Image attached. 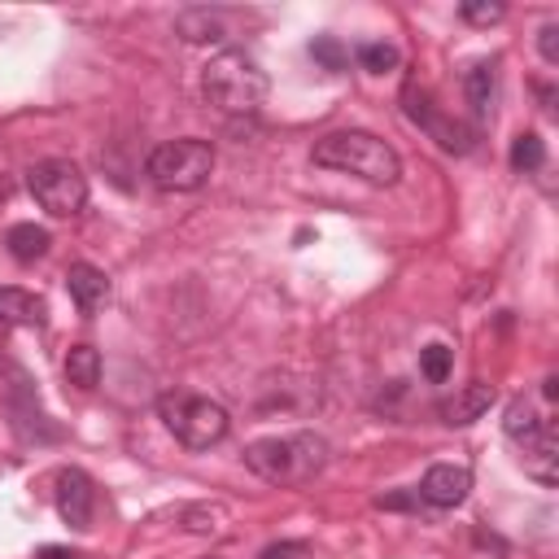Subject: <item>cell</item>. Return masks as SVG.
<instances>
[{
  "label": "cell",
  "instance_id": "obj_17",
  "mask_svg": "<svg viewBox=\"0 0 559 559\" xmlns=\"http://www.w3.org/2000/svg\"><path fill=\"white\" fill-rule=\"evenodd\" d=\"M175 32H179L188 45L223 40V23H219V14H210V10H188V14H179V18H175Z\"/></svg>",
  "mask_w": 559,
  "mask_h": 559
},
{
  "label": "cell",
  "instance_id": "obj_28",
  "mask_svg": "<svg viewBox=\"0 0 559 559\" xmlns=\"http://www.w3.org/2000/svg\"><path fill=\"white\" fill-rule=\"evenodd\" d=\"M10 197H14V179H10V175H0V206H5Z\"/></svg>",
  "mask_w": 559,
  "mask_h": 559
},
{
  "label": "cell",
  "instance_id": "obj_20",
  "mask_svg": "<svg viewBox=\"0 0 559 559\" xmlns=\"http://www.w3.org/2000/svg\"><path fill=\"white\" fill-rule=\"evenodd\" d=\"M311 58H315L324 71H333V75H341V71L350 66V53H346V45H341L337 36H315V40H311Z\"/></svg>",
  "mask_w": 559,
  "mask_h": 559
},
{
  "label": "cell",
  "instance_id": "obj_7",
  "mask_svg": "<svg viewBox=\"0 0 559 559\" xmlns=\"http://www.w3.org/2000/svg\"><path fill=\"white\" fill-rule=\"evenodd\" d=\"M402 101H407V105H402V110H407V119H411L428 140H437L446 153H472L476 132H472V127H463L459 119H450V114H446L428 92H420V88L411 84V88L402 92Z\"/></svg>",
  "mask_w": 559,
  "mask_h": 559
},
{
  "label": "cell",
  "instance_id": "obj_24",
  "mask_svg": "<svg viewBox=\"0 0 559 559\" xmlns=\"http://www.w3.org/2000/svg\"><path fill=\"white\" fill-rule=\"evenodd\" d=\"M258 559H315V550H311V542H275Z\"/></svg>",
  "mask_w": 559,
  "mask_h": 559
},
{
  "label": "cell",
  "instance_id": "obj_14",
  "mask_svg": "<svg viewBox=\"0 0 559 559\" xmlns=\"http://www.w3.org/2000/svg\"><path fill=\"white\" fill-rule=\"evenodd\" d=\"M463 92H468L472 119H476V123H489V119H494V97H498V66H494V62L468 66V71H463Z\"/></svg>",
  "mask_w": 559,
  "mask_h": 559
},
{
  "label": "cell",
  "instance_id": "obj_8",
  "mask_svg": "<svg viewBox=\"0 0 559 559\" xmlns=\"http://www.w3.org/2000/svg\"><path fill=\"white\" fill-rule=\"evenodd\" d=\"M92 507H97L92 476L84 468H62L58 472V515L71 529H92Z\"/></svg>",
  "mask_w": 559,
  "mask_h": 559
},
{
  "label": "cell",
  "instance_id": "obj_26",
  "mask_svg": "<svg viewBox=\"0 0 559 559\" xmlns=\"http://www.w3.org/2000/svg\"><path fill=\"white\" fill-rule=\"evenodd\" d=\"M36 559H84V550H75V546H40Z\"/></svg>",
  "mask_w": 559,
  "mask_h": 559
},
{
  "label": "cell",
  "instance_id": "obj_25",
  "mask_svg": "<svg viewBox=\"0 0 559 559\" xmlns=\"http://www.w3.org/2000/svg\"><path fill=\"white\" fill-rule=\"evenodd\" d=\"M537 49H542V58L555 66L559 62V23H546L542 32H537Z\"/></svg>",
  "mask_w": 559,
  "mask_h": 559
},
{
  "label": "cell",
  "instance_id": "obj_3",
  "mask_svg": "<svg viewBox=\"0 0 559 559\" xmlns=\"http://www.w3.org/2000/svg\"><path fill=\"white\" fill-rule=\"evenodd\" d=\"M201 92L219 114H253L266 101V75L245 49H223L201 75Z\"/></svg>",
  "mask_w": 559,
  "mask_h": 559
},
{
  "label": "cell",
  "instance_id": "obj_13",
  "mask_svg": "<svg viewBox=\"0 0 559 559\" xmlns=\"http://www.w3.org/2000/svg\"><path fill=\"white\" fill-rule=\"evenodd\" d=\"M49 320V302L32 289L18 285H0V324H18V328H40Z\"/></svg>",
  "mask_w": 559,
  "mask_h": 559
},
{
  "label": "cell",
  "instance_id": "obj_11",
  "mask_svg": "<svg viewBox=\"0 0 559 559\" xmlns=\"http://www.w3.org/2000/svg\"><path fill=\"white\" fill-rule=\"evenodd\" d=\"M489 407H494V385L472 381V385L455 389V394L442 402V424H450V428H468V424H476Z\"/></svg>",
  "mask_w": 559,
  "mask_h": 559
},
{
  "label": "cell",
  "instance_id": "obj_22",
  "mask_svg": "<svg viewBox=\"0 0 559 559\" xmlns=\"http://www.w3.org/2000/svg\"><path fill=\"white\" fill-rule=\"evenodd\" d=\"M459 14L472 27H489V23H502L507 18V5H502V0H463Z\"/></svg>",
  "mask_w": 559,
  "mask_h": 559
},
{
  "label": "cell",
  "instance_id": "obj_21",
  "mask_svg": "<svg viewBox=\"0 0 559 559\" xmlns=\"http://www.w3.org/2000/svg\"><path fill=\"white\" fill-rule=\"evenodd\" d=\"M398 62H402V53L394 49V45H363L359 49V66L363 71H372V75H385V71H398Z\"/></svg>",
  "mask_w": 559,
  "mask_h": 559
},
{
  "label": "cell",
  "instance_id": "obj_23",
  "mask_svg": "<svg viewBox=\"0 0 559 559\" xmlns=\"http://www.w3.org/2000/svg\"><path fill=\"white\" fill-rule=\"evenodd\" d=\"M420 372H424V381L442 385L450 376V350L446 346H424L420 350Z\"/></svg>",
  "mask_w": 559,
  "mask_h": 559
},
{
  "label": "cell",
  "instance_id": "obj_9",
  "mask_svg": "<svg viewBox=\"0 0 559 559\" xmlns=\"http://www.w3.org/2000/svg\"><path fill=\"white\" fill-rule=\"evenodd\" d=\"M468 489H472V472L463 463H433L415 494L428 507H459L468 498Z\"/></svg>",
  "mask_w": 559,
  "mask_h": 559
},
{
  "label": "cell",
  "instance_id": "obj_12",
  "mask_svg": "<svg viewBox=\"0 0 559 559\" xmlns=\"http://www.w3.org/2000/svg\"><path fill=\"white\" fill-rule=\"evenodd\" d=\"M520 459H524V472L542 485H555L559 481V442H555V428L542 424L533 437L520 442Z\"/></svg>",
  "mask_w": 559,
  "mask_h": 559
},
{
  "label": "cell",
  "instance_id": "obj_6",
  "mask_svg": "<svg viewBox=\"0 0 559 559\" xmlns=\"http://www.w3.org/2000/svg\"><path fill=\"white\" fill-rule=\"evenodd\" d=\"M27 188H32V197L40 201V210H49L53 219H71V214H79L84 201H88V179H84V171H79L75 162H66V158L36 162V166L27 171Z\"/></svg>",
  "mask_w": 559,
  "mask_h": 559
},
{
  "label": "cell",
  "instance_id": "obj_16",
  "mask_svg": "<svg viewBox=\"0 0 559 559\" xmlns=\"http://www.w3.org/2000/svg\"><path fill=\"white\" fill-rule=\"evenodd\" d=\"M66 381L79 389V394H92L101 385V350L92 346H75L66 355Z\"/></svg>",
  "mask_w": 559,
  "mask_h": 559
},
{
  "label": "cell",
  "instance_id": "obj_18",
  "mask_svg": "<svg viewBox=\"0 0 559 559\" xmlns=\"http://www.w3.org/2000/svg\"><path fill=\"white\" fill-rule=\"evenodd\" d=\"M546 166V140L537 132H520L511 140V171H542Z\"/></svg>",
  "mask_w": 559,
  "mask_h": 559
},
{
  "label": "cell",
  "instance_id": "obj_4",
  "mask_svg": "<svg viewBox=\"0 0 559 559\" xmlns=\"http://www.w3.org/2000/svg\"><path fill=\"white\" fill-rule=\"evenodd\" d=\"M214 171V145L201 136H184V140H166L149 153L145 175L153 188L162 192H197Z\"/></svg>",
  "mask_w": 559,
  "mask_h": 559
},
{
  "label": "cell",
  "instance_id": "obj_1",
  "mask_svg": "<svg viewBox=\"0 0 559 559\" xmlns=\"http://www.w3.org/2000/svg\"><path fill=\"white\" fill-rule=\"evenodd\" d=\"M324 463H328V442L311 428L285 437H258L245 446V468L266 485H307L324 472Z\"/></svg>",
  "mask_w": 559,
  "mask_h": 559
},
{
  "label": "cell",
  "instance_id": "obj_15",
  "mask_svg": "<svg viewBox=\"0 0 559 559\" xmlns=\"http://www.w3.org/2000/svg\"><path fill=\"white\" fill-rule=\"evenodd\" d=\"M5 245H10V253H14L18 262H36V258H45V253H49L53 236H49V227H36V223H14V227L5 232Z\"/></svg>",
  "mask_w": 559,
  "mask_h": 559
},
{
  "label": "cell",
  "instance_id": "obj_19",
  "mask_svg": "<svg viewBox=\"0 0 559 559\" xmlns=\"http://www.w3.org/2000/svg\"><path fill=\"white\" fill-rule=\"evenodd\" d=\"M542 424H546V420L533 411V402H529V398H515V402L507 407V420H502V428H507V437H511V442L533 437Z\"/></svg>",
  "mask_w": 559,
  "mask_h": 559
},
{
  "label": "cell",
  "instance_id": "obj_10",
  "mask_svg": "<svg viewBox=\"0 0 559 559\" xmlns=\"http://www.w3.org/2000/svg\"><path fill=\"white\" fill-rule=\"evenodd\" d=\"M66 294L79 307V315H97L110 302V275L92 262H71L66 271Z\"/></svg>",
  "mask_w": 559,
  "mask_h": 559
},
{
  "label": "cell",
  "instance_id": "obj_27",
  "mask_svg": "<svg viewBox=\"0 0 559 559\" xmlns=\"http://www.w3.org/2000/svg\"><path fill=\"white\" fill-rule=\"evenodd\" d=\"M542 394H546V402H555V398H559V381L546 376V381H542Z\"/></svg>",
  "mask_w": 559,
  "mask_h": 559
},
{
  "label": "cell",
  "instance_id": "obj_2",
  "mask_svg": "<svg viewBox=\"0 0 559 559\" xmlns=\"http://www.w3.org/2000/svg\"><path fill=\"white\" fill-rule=\"evenodd\" d=\"M311 162L315 166H328V171L359 175V179H368L376 188H389L402 175V158L394 153V145H385L372 132H333V136L315 140Z\"/></svg>",
  "mask_w": 559,
  "mask_h": 559
},
{
  "label": "cell",
  "instance_id": "obj_5",
  "mask_svg": "<svg viewBox=\"0 0 559 559\" xmlns=\"http://www.w3.org/2000/svg\"><path fill=\"white\" fill-rule=\"evenodd\" d=\"M158 415H162V424L171 428V437L184 442L188 450H210V446H219V442L227 437V428H232V420H227V411H223L219 402H210V398H201V394H184V389L162 394V398H158Z\"/></svg>",
  "mask_w": 559,
  "mask_h": 559
}]
</instances>
